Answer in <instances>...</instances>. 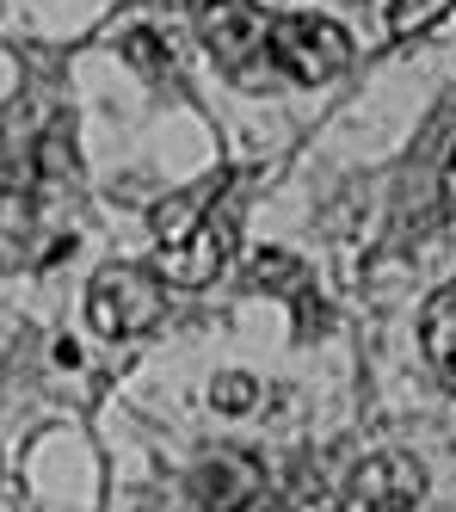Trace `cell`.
Masks as SVG:
<instances>
[{
    "label": "cell",
    "mask_w": 456,
    "mask_h": 512,
    "mask_svg": "<svg viewBox=\"0 0 456 512\" xmlns=\"http://www.w3.org/2000/svg\"><path fill=\"white\" fill-rule=\"evenodd\" d=\"M265 56H272V68L284 81L321 87V81H333V75L352 68V38L333 19H321V13H290V19H272Z\"/></svg>",
    "instance_id": "3957f363"
},
{
    "label": "cell",
    "mask_w": 456,
    "mask_h": 512,
    "mask_svg": "<svg viewBox=\"0 0 456 512\" xmlns=\"http://www.w3.org/2000/svg\"><path fill=\"white\" fill-rule=\"evenodd\" d=\"M265 38H272V25H265L247 0H210V7H204V50H210L235 81H247V87H253V75H259V62L272 68Z\"/></svg>",
    "instance_id": "277c9868"
},
{
    "label": "cell",
    "mask_w": 456,
    "mask_h": 512,
    "mask_svg": "<svg viewBox=\"0 0 456 512\" xmlns=\"http://www.w3.org/2000/svg\"><path fill=\"white\" fill-rule=\"evenodd\" d=\"M346 482H339L333 457H296L284 469V512H339Z\"/></svg>",
    "instance_id": "52a82bcc"
},
{
    "label": "cell",
    "mask_w": 456,
    "mask_h": 512,
    "mask_svg": "<svg viewBox=\"0 0 456 512\" xmlns=\"http://www.w3.org/2000/svg\"><path fill=\"white\" fill-rule=\"evenodd\" d=\"M253 272H259V284H265V290H284V297H296V290H302V284H296V278H302V266L290 260V253H265Z\"/></svg>",
    "instance_id": "30bf717a"
},
{
    "label": "cell",
    "mask_w": 456,
    "mask_h": 512,
    "mask_svg": "<svg viewBox=\"0 0 456 512\" xmlns=\"http://www.w3.org/2000/svg\"><path fill=\"white\" fill-rule=\"evenodd\" d=\"M241 241V198L228 179H210L198 192H173L155 204V278L173 284H216Z\"/></svg>",
    "instance_id": "6da1fadb"
},
{
    "label": "cell",
    "mask_w": 456,
    "mask_h": 512,
    "mask_svg": "<svg viewBox=\"0 0 456 512\" xmlns=\"http://www.w3.org/2000/svg\"><path fill=\"white\" fill-rule=\"evenodd\" d=\"M167 315V284L142 266H99L87 284V321L105 340H142Z\"/></svg>",
    "instance_id": "7a4b0ae2"
},
{
    "label": "cell",
    "mask_w": 456,
    "mask_h": 512,
    "mask_svg": "<svg viewBox=\"0 0 456 512\" xmlns=\"http://www.w3.org/2000/svg\"><path fill=\"white\" fill-rule=\"evenodd\" d=\"M395 13H401V0H395Z\"/></svg>",
    "instance_id": "4fadbf2b"
},
{
    "label": "cell",
    "mask_w": 456,
    "mask_h": 512,
    "mask_svg": "<svg viewBox=\"0 0 456 512\" xmlns=\"http://www.w3.org/2000/svg\"><path fill=\"white\" fill-rule=\"evenodd\" d=\"M210 401H216V414H247L253 401H259V383L241 377V371H235V377H216V383H210Z\"/></svg>",
    "instance_id": "9c48e42d"
},
{
    "label": "cell",
    "mask_w": 456,
    "mask_h": 512,
    "mask_svg": "<svg viewBox=\"0 0 456 512\" xmlns=\"http://www.w3.org/2000/svg\"><path fill=\"white\" fill-rule=\"evenodd\" d=\"M438 186H444V216L456 223V149H450V161H444V179H438Z\"/></svg>",
    "instance_id": "7c38bea8"
},
{
    "label": "cell",
    "mask_w": 456,
    "mask_h": 512,
    "mask_svg": "<svg viewBox=\"0 0 456 512\" xmlns=\"http://www.w3.org/2000/svg\"><path fill=\"white\" fill-rule=\"evenodd\" d=\"M265 506V469L247 451H216L198 469V512H259Z\"/></svg>",
    "instance_id": "5b68a950"
},
{
    "label": "cell",
    "mask_w": 456,
    "mask_h": 512,
    "mask_svg": "<svg viewBox=\"0 0 456 512\" xmlns=\"http://www.w3.org/2000/svg\"><path fill=\"white\" fill-rule=\"evenodd\" d=\"M124 56H130L136 68H148V75H167V68H173V50H161L148 31H130V38H124Z\"/></svg>",
    "instance_id": "8fae6325"
},
{
    "label": "cell",
    "mask_w": 456,
    "mask_h": 512,
    "mask_svg": "<svg viewBox=\"0 0 456 512\" xmlns=\"http://www.w3.org/2000/svg\"><path fill=\"white\" fill-rule=\"evenodd\" d=\"M420 346L432 358V371L444 377V389H456V284H444L420 315Z\"/></svg>",
    "instance_id": "ba28073f"
},
{
    "label": "cell",
    "mask_w": 456,
    "mask_h": 512,
    "mask_svg": "<svg viewBox=\"0 0 456 512\" xmlns=\"http://www.w3.org/2000/svg\"><path fill=\"white\" fill-rule=\"evenodd\" d=\"M358 494H364L370 512H413L420 494H426V469L413 457H401V451H376L358 469Z\"/></svg>",
    "instance_id": "8992f818"
}]
</instances>
